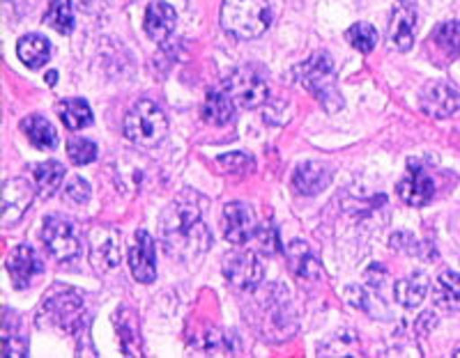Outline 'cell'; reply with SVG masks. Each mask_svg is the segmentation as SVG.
I'll list each match as a JSON object with an SVG mask.
<instances>
[{
    "mask_svg": "<svg viewBox=\"0 0 460 358\" xmlns=\"http://www.w3.org/2000/svg\"><path fill=\"white\" fill-rule=\"evenodd\" d=\"M5 266L7 271H10L12 285H14L16 290H26L32 283V278L44 271L42 258H40L37 250L28 244H19L16 249H12V253L7 255Z\"/></svg>",
    "mask_w": 460,
    "mask_h": 358,
    "instance_id": "8fae6325",
    "label": "cell"
},
{
    "mask_svg": "<svg viewBox=\"0 0 460 358\" xmlns=\"http://www.w3.org/2000/svg\"><path fill=\"white\" fill-rule=\"evenodd\" d=\"M226 92L242 109H258L270 99V85L253 67H240L226 81Z\"/></svg>",
    "mask_w": 460,
    "mask_h": 358,
    "instance_id": "5b68a950",
    "label": "cell"
},
{
    "mask_svg": "<svg viewBox=\"0 0 460 358\" xmlns=\"http://www.w3.org/2000/svg\"><path fill=\"white\" fill-rule=\"evenodd\" d=\"M203 115L205 122H209V125H228V122H233V118H235V101H233V97H230L226 90H212V92H208V97H205Z\"/></svg>",
    "mask_w": 460,
    "mask_h": 358,
    "instance_id": "7402d4cb",
    "label": "cell"
},
{
    "mask_svg": "<svg viewBox=\"0 0 460 358\" xmlns=\"http://www.w3.org/2000/svg\"><path fill=\"white\" fill-rule=\"evenodd\" d=\"M272 23V10L267 0H224L221 26L235 39H256Z\"/></svg>",
    "mask_w": 460,
    "mask_h": 358,
    "instance_id": "3957f363",
    "label": "cell"
},
{
    "mask_svg": "<svg viewBox=\"0 0 460 358\" xmlns=\"http://www.w3.org/2000/svg\"><path fill=\"white\" fill-rule=\"evenodd\" d=\"M28 345L22 336H16L14 331L7 333V328H3V356H26Z\"/></svg>",
    "mask_w": 460,
    "mask_h": 358,
    "instance_id": "e575fe53",
    "label": "cell"
},
{
    "mask_svg": "<svg viewBox=\"0 0 460 358\" xmlns=\"http://www.w3.org/2000/svg\"><path fill=\"white\" fill-rule=\"evenodd\" d=\"M32 179H35V187L40 196L51 197L53 193L60 188V184H63L65 179L63 163H58V162L35 163V166H32Z\"/></svg>",
    "mask_w": 460,
    "mask_h": 358,
    "instance_id": "d4e9b609",
    "label": "cell"
},
{
    "mask_svg": "<svg viewBox=\"0 0 460 358\" xmlns=\"http://www.w3.org/2000/svg\"><path fill=\"white\" fill-rule=\"evenodd\" d=\"M22 129L26 134L28 141L37 147V150H56L58 147V134L53 125L42 115H31L22 122Z\"/></svg>",
    "mask_w": 460,
    "mask_h": 358,
    "instance_id": "603a6c76",
    "label": "cell"
},
{
    "mask_svg": "<svg viewBox=\"0 0 460 358\" xmlns=\"http://www.w3.org/2000/svg\"><path fill=\"white\" fill-rule=\"evenodd\" d=\"M44 23L51 26L56 32H60V35H69L74 31L72 0H51V5L44 14Z\"/></svg>",
    "mask_w": 460,
    "mask_h": 358,
    "instance_id": "4316f807",
    "label": "cell"
},
{
    "mask_svg": "<svg viewBox=\"0 0 460 358\" xmlns=\"http://www.w3.org/2000/svg\"><path fill=\"white\" fill-rule=\"evenodd\" d=\"M286 255H288V262H290V269H293L299 278L318 281L320 275H323V265L318 262L314 250L309 249V244L302 241V239L290 241L286 249Z\"/></svg>",
    "mask_w": 460,
    "mask_h": 358,
    "instance_id": "d6986e66",
    "label": "cell"
},
{
    "mask_svg": "<svg viewBox=\"0 0 460 358\" xmlns=\"http://www.w3.org/2000/svg\"><path fill=\"white\" fill-rule=\"evenodd\" d=\"M90 255H93V265L97 269H115L122 262L120 232L115 228L90 230Z\"/></svg>",
    "mask_w": 460,
    "mask_h": 358,
    "instance_id": "ba28073f",
    "label": "cell"
},
{
    "mask_svg": "<svg viewBox=\"0 0 460 358\" xmlns=\"http://www.w3.org/2000/svg\"><path fill=\"white\" fill-rule=\"evenodd\" d=\"M65 196H67V200H72L74 205L88 203V197H90L88 182H84L81 177H74L72 182H69L67 187H65Z\"/></svg>",
    "mask_w": 460,
    "mask_h": 358,
    "instance_id": "d590c367",
    "label": "cell"
},
{
    "mask_svg": "<svg viewBox=\"0 0 460 358\" xmlns=\"http://www.w3.org/2000/svg\"><path fill=\"white\" fill-rule=\"evenodd\" d=\"M42 308L47 310V315L51 317V319H56V322L63 328H67V331H76L74 322L81 324V317L76 315H79L81 308H84V301H81V296L74 290H63L60 296H44Z\"/></svg>",
    "mask_w": 460,
    "mask_h": 358,
    "instance_id": "9a60e30c",
    "label": "cell"
},
{
    "mask_svg": "<svg viewBox=\"0 0 460 358\" xmlns=\"http://www.w3.org/2000/svg\"><path fill=\"white\" fill-rule=\"evenodd\" d=\"M429 278L424 274H410L405 278H401V281H396L394 296H396L398 306L412 310V308L421 306V301L429 294Z\"/></svg>",
    "mask_w": 460,
    "mask_h": 358,
    "instance_id": "ffe728a7",
    "label": "cell"
},
{
    "mask_svg": "<svg viewBox=\"0 0 460 358\" xmlns=\"http://www.w3.org/2000/svg\"><path fill=\"white\" fill-rule=\"evenodd\" d=\"M295 78L304 90H309L318 99L327 113H336L339 109H343V99L336 90L334 60L327 51L314 53L309 60H304L299 67H295Z\"/></svg>",
    "mask_w": 460,
    "mask_h": 358,
    "instance_id": "7a4b0ae2",
    "label": "cell"
},
{
    "mask_svg": "<svg viewBox=\"0 0 460 358\" xmlns=\"http://www.w3.org/2000/svg\"><path fill=\"white\" fill-rule=\"evenodd\" d=\"M16 56L26 65L28 69H40L47 65V60L51 57V44H49L47 37L37 35H23L16 44Z\"/></svg>",
    "mask_w": 460,
    "mask_h": 358,
    "instance_id": "44dd1931",
    "label": "cell"
},
{
    "mask_svg": "<svg viewBox=\"0 0 460 358\" xmlns=\"http://www.w3.org/2000/svg\"><path fill=\"white\" fill-rule=\"evenodd\" d=\"M224 274L233 287L242 292H253L262 283V262L258 260V255L246 250V253H235L226 258L224 262Z\"/></svg>",
    "mask_w": 460,
    "mask_h": 358,
    "instance_id": "52a82bcc",
    "label": "cell"
},
{
    "mask_svg": "<svg viewBox=\"0 0 460 358\" xmlns=\"http://www.w3.org/2000/svg\"><path fill=\"white\" fill-rule=\"evenodd\" d=\"M414 35H417V12L408 3H401L389 22V42L396 51L405 53L412 48Z\"/></svg>",
    "mask_w": 460,
    "mask_h": 358,
    "instance_id": "2e32d148",
    "label": "cell"
},
{
    "mask_svg": "<svg viewBox=\"0 0 460 358\" xmlns=\"http://www.w3.org/2000/svg\"><path fill=\"white\" fill-rule=\"evenodd\" d=\"M47 81H49V85H56L58 83V72H49Z\"/></svg>",
    "mask_w": 460,
    "mask_h": 358,
    "instance_id": "8d00e7d4",
    "label": "cell"
},
{
    "mask_svg": "<svg viewBox=\"0 0 460 358\" xmlns=\"http://www.w3.org/2000/svg\"><path fill=\"white\" fill-rule=\"evenodd\" d=\"M58 113L69 131H81L93 125V110L84 99H65L58 104Z\"/></svg>",
    "mask_w": 460,
    "mask_h": 358,
    "instance_id": "484cf974",
    "label": "cell"
},
{
    "mask_svg": "<svg viewBox=\"0 0 460 358\" xmlns=\"http://www.w3.org/2000/svg\"><path fill=\"white\" fill-rule=\"evenodd\" d=\"M175 23H178V14L172 10L168 3L164 0H155L150 3L146 10V19H143V26H146V32L150 39L155 42H166L168 37L175 31Z\"/></svg>",
    "mask_w": 460,
    "mask_h": 358,
    "instance_id": "e0dca14e",
    "label": "cell"
},
{
    "mask_svg": "<svg viewBox=\"0 0 460 358\" xmlns=\"http://www.w3.org/2000/svg\"><path fill=\"white\" fill-rule=\"evenodd\" d=\"M398 196L410 207H424V205H429L433 200L435 182L430 179V175L424 168L410 163L408 175L398 182Z\"/></svg>",
    "mask_w": 460,
    "mask_h": 358,
    "instance_id": "5bb4252c",
    "label": "cell"
},
{
    "mask_svg": "<svg viewBox=\"0 0 460 358\" xmlns=\"http://www.w3.org/2000/svg\"><path fill=\"white\" fill-rule=\"evenodd\" d=\"M345 39L350 42L352 48H357L359 53H371L377 44V31L371 23H355V26L348 28L345 32Z\"/></svg>",
    "mask_w": 460,
    "mask_h": 358,
    "instance_id": "f546056e",
    "label": "cell"
},
{
    "mask_svg": "<svg viewBox=\"0 0 460 358\" xmlns=\"http://www.w3.org/2000/svg\"><path fill=\"white\" fill-rule=\"evenodd\" d=\"M115 322H118V331H120V345L125 356H141V347H138V328L134 327V319L127 315V310H118Z\"/></svg>",
    "mask_w": 460,
    "mask_h": 358,
    "instance_id": "f1b7e54d",
    "label": "cell"
},
{
    "mask_svg": "<svg viewBox=\"0 0 460 358\" xmlns=\"http://www.w3.org/2000/svg\"><path fill=\"white\" fill-rule=\"evenodd\" d=\"M129 266L131 274L138 283H152L157 278V255H155V239L138 230L134 237V246L129 250Z\"/></svg>",
    "mask_w": 460,
    "mask_h": 358,
    "instance_id": "4fadbf2b",
    "label": "cell"
},
{
    "mask_svg": "<svg viewBox=\"0 0 460 358\" xmlns=\"http://www.w3.org/2000/svg\"><path fill=\"white\" fill-rule=\"evenodd\" d=\"M159 237L171 258L191 262L212 244V230L205 223V200L199 193H182L162 214Z\"/></svg>",
    "mask_w": 460,
    "mask_h": 358,
    "instance_id": "6da1fadb",
    "label": "cell"
},
{
    "mask_svg": "<svg viewBox=\"0 0 460 358\" xmlns=\"http://www.w3.org/2000/svg\"><path fill=\"white\" fill-rule=\"evenodd\" d=\"M332 170L318 162H306L297 166L293 175V188L299 196H318L320 191L330 187Z\"/></svg>",
    "mask_w": 460,
    "mask_h": 358,
    "instance_id": "ac0fdd59",
    "label": "cell"
},
{
    "mask_svg": "<svg viewBox=\"0 0 460 358\" xmlns=\"http://www.w3.org/2000/svg\"><path fill=\"white\" fill-rule=\"evenodd\" d=\"M433 299L445 310H460V274L445 271L433 285Z\"/></svg>",
    "mask_w": 460,
    "mask_h": 358,
    "instance_id": "cb8c5ba5",
    "label": "cell"
},
{
    "mask_svg": "<svg viewBox=\"0 0 460 358\" xmlns=\"http://www.w3.org/2000/svg\"><path fill=\"white\" fill-rule=\"evenodd\" d=\"M127 141L138 147H157L168 134V118L150 99H138L122 125Z\"/></svg>",
    "mask_w": 460,
    "mask_h": 358,
    "instance_id": "277c9868",
    "label": "cell"
},
{
    "mask_svg": "<svg viewBox=\"0 0 460 358\" xmlns=\"http://www.w3.org/2000/svg\"><path fill=\"white\" fill-rule=\"evenodd\" d=\"M454 356H456V358H460V349H458V352H456V354H454Z\"/></svg>",
    "mask_w": 460,
    "mask_h": 358,
    "instance_id": "74e56055",
    "label": "cell"
},
{
    "mask_svg": "<svg viewBox=\"0 0 460 358\" xmlns=\"http://www.w3.org/2000/svg\"><path fill=\"white\" fill-rule=\"evenodd\" d=\"M258 246H261L262 253L277 255L281 253V239H279V230L274 225H265V228L258 230Z\"/></svg>",
    "mask_w": 460,
    "mask_h": 358,
    "instance_id": "836d02e7",
    "label": "cell"
},
{
    "mask_svg": "<svg viewBox=\"0 0 460 358\" xmlns=\"http://www.w3.org/2000/svg\"><path fill=\"white\" fill-rule=\"evenodd\" d=\"M42 241L49 255L58 262H69L81 255V239L74 232L72 223L58 216H49L42 228Z\"/></svg>",
    "mask_w": 460,
    "mask_h": 358,
    "instance_id": "8992f818",
    "label": "cell"
},
{
    "mask_svg": "<svg viewBox=\"0 0 460 358\" xmlns=\"http://www.w3.org/2000/svg\"><path fill=\"white\" fill-rule=\"evenodd\" d=\"M35 188L23 177H12L3 184V225H14L31 209Z\"/></svg>",
    "mask_w": 460,
    "mask_h": 358,
    "instance_id": "7c38bea8",
    "label": "cell"
},
{
    "mask_svg": "<svg viewBox=\"0 0 460 358\" xmlns=\"http://www.w3.org/2000/svg\"><path fill=\"white\" fill-rule=\"evenodd\" d=\"M433 42L438 44L447 56H460V22H447L435 28Z\"/></svg>",
    "mask_w": 460,
    "mask_h": 358,
    "instance_id": "4dcf8cb0",
    "label": "cell"
},
{
    "mask_svg": "<svg viewBox=\"0 0 460 358\" xmlns=\"http://www.w3.org/2000/svg\"><path fill=\"white\" fill-rule=\"evenodd\" d=\"M421 110L430 118L445 119L451 118L456 110H460V92L451 83H445V81H435V83H429L421 92Z\"/></svg>",
    "mask_w": 460,
    "mask_h": 358,
    "instance_id": "30bf717a",
    "label": "cell"
},
{
    "mask_svg": "<svg viewBox=\"0 0 460 358\" xmlns=\"http://www.w3.org/2000/svg\"><path fill=\"white\" fill-rule=\"evenodd\" d=\"M219 166H224L228 172H252L256 162L244 152H230V154L219 156Z\"/></svg>",
    "mask_w": 460,
    "mask_h": 358,
    "instance_id": "d6a6232c",
    "label": "cell"
},
{
    "mask_svg": "<svg viewBox=\"0 0 460 358\" xmlns=\"http://www.w3.org/2000/svg\"><path fill=\"white\" fill-rule=\"evenodd\" d=\"M258 232L256 212L244 203H228L224 207V237L230 244H246Z\"/></svg>",
    "mask_w": 460,
    "mask_h": 358,
    "instance_id": "9c48e42d",
    "label": "cell"
},
{
    "mask_svg": "<svg viewBox=\"0 0 460 358\" xmlns=\"http://www.w3.org/2000/svg\"><path fill=\"white\" fill-rule=\"evenodd\" d=\"M320 356H359V343L355 333H334L330 343L320 345Z\"/></svg>",
    "mask_w": 460,
    "mask_h": 358,
    "instance_id": "83f0119b",
    "label": "cell"
},
{
    "mask_svg": "<svg viewBox=\"0 0 460 358\" xmlns=\"http://www.w3.org/2000/svg\"><path fill=\"white\" fill-rule=\"evenodd\" d=\"M67 154L72 159V163L76 166H85V163H93L97 159V145L88 138H72L67 143Z\"/></svg>",
    "mask_w": 460,
    "mask_h": 358,
    "instance_id": "1f68e13d",
    "label": "cell"
}]
</instances>
